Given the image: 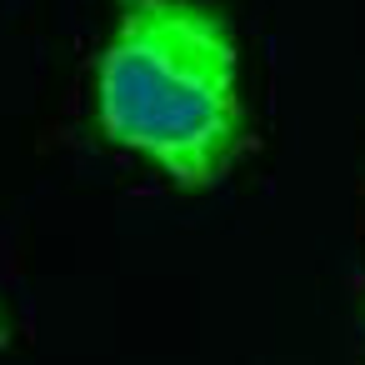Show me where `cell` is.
<instances>
[{"mask_svg": "<svg viewBox=\"0 0 365 365\" xmlns=\"http://www.w3.org/2000/svg\"><path fill=\"white\" fill-rule=\"evenodd\" d=\"M96 125L165 180L205 190L245 140L240 46L205 0H115L96 61Z\"/></svg>", "mask_w": 365, "mask_h": 365, "instance_id": "cell-1", "label": "cell"}, {"mask_svg": "<svg viewBox=\"0 0 365 365\" xmlns=\"http://www.w3.org/2000/svg\"><path fill=\"white\" fill-rule=\"evenodd\" d=\"M11 340V325H6V315H0V345H6Z\"/></svg>", "mask_w": 365, "mask_h": 365, "instance_id": "cell-2", "label": "cell"}]
</instances>
